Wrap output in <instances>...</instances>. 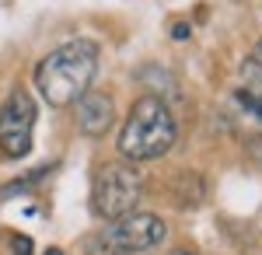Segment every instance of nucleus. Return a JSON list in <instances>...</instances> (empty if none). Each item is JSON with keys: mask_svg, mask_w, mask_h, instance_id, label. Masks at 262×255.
<instances>
[{"mask_svg": "<svg viewBox=\"0 0 262 255\" xmlns=\"http://www.w3.org/2000/svg\"><path fill=\"white\" fill-rule=\"evenodd\" d=\"M98 59L101 49L91 39H74L63 42L60 49L46 53L35 63V88L49 105H74L84 91L91 88V80L98 74Z\"/></svg>", "mask_w": 262, "mask_h": 255, "instance_id": "f257e3e1", "label": "nucleus"}, {"mask_svg": "<svg viewBox=\"0 0 262 255\" xmlns=\"http://www.w3.org/2000/svg\"><path fill=\"white\" fill-rule=\"evenodd\" d=\"M175 137H179V126H175V116H171L168 101L161 95H143L129 109V119L119 130V154L129 164L158 161L161 154L171 151Z\"/></svg>", "mask_w": 262, "mask_h": 255, "instance_id": "f03ea898", "label": "nucleus"}, {"mask_svg": "<svg viewBox=\"0 0 262 255\" xmlns=\"http://www.w3.org/2000/svg\"><path fill=\"white\" fill-rule=\"evenodd\" d=\"M140 175L137 168L129 164H105L98 175H95V185H91V210L101 220H119V217L133 214L137 203H140Z\"/></svg>", "mask_w": 262, "mask_h": 255, "instance_id": "7ed1b4c3", "label": "nucleus"}, {"mask_svg": "<svg viewBox=\"0 0 262 255\" xmlns=\"http://www.w3.org/2000/svg\"><path fill=\"white\" fill-rule=\"evenodd\" d=\"M164 220L154 214H126L119 220L108 224V231L98 238L101 255H143L150 248H158L164 238Z\"/></svg>", "mask_w": 262, "mask_h": 255, "instance_id": "20e7f679", "label": "nucleus"}, {"mask_svg": "<svg viewBox=\"0 0 262 255\" xmlns=\"http://www.w3.org/2000/svg\"><path fill=\"white\" fill-rule=\"evenodd\" d=\"M32 126H35V98L14 88L11 101L0 109V151L7 157H25L32 151Z\"/></svg>", "mask_w": 262, "mask_h": 255, "instance_id": "39448f33", "label": "nucleus"}, {"mask_svg": "<svg viewBox=\"0 0 262 255\" xmlns=\"http://www.w3.org/2000/svg\"><path fill=\"white\" fill-rule=\"evenodd\" d=\"M74 112H77L81 133H88V137L108 133V126L116 122V105L105 91H84L81 98L74 101Z\"/></svg>", "mask_w": 262, "mask_h": 255, "instance_id": "423d86ee", "label": "nucleus"}, {"mask_svg": "<svg viewBox=\"0 0 262 255\" xmlns=\"http://www.w3.org/2000/svg\"><path fill=\"white\" fill-rule=\"evenodd\" d=\"M242 77L245 84H252V88H262V39L252 46V53L245 56L242 63Z\"/></svg>", "mask_w": 262, "mask_h": 255, "instance_id": "0eeeda50", "label": "nucleus"}, {"mask_svg": "<svg viewBox=\"0 0 262 255\" xmlns=\"http://www.w3.org/2000/svg\"><path fill=\"white\" fill-rule=\"evenodd\" d=\"M234 98H238V105H245V109H248V112H252V116H255V119L262 122V91H252V88H242V91H238Z\"/></svg>", "mask_w": 262, "mask_h": 255, "instance_id": "6e6552de", "label": "nucleus"}, {"mask_svg": "<svg viewBox=\"0 0 262 255\" xmlns=\"http://www.w3.org/2000/svg\"><path fill=\"white\" fill-rule=\"evenodd\" d=\"M11 255H32V238L28 235H14V241H11Z\"/></svg>", "mask_w": 262, "mask_h": 255, "instance_id": "1a4fd4ad", "label": "nucleus"}, {"mask_svg": "<svg viewBox=\"0 0 262 255\" xmlns=\"http://www.w3.org/2000/svg\"><path fill=\"white\" fill-rule=\"evenodd\" d=\"M46 255H63V252H60V248H49V252H46Z\"/></svg>", "mask_w": 262, "mask_h": 255, "instance_id": "9d476101", "label": "nucleus"}]
</instances>
